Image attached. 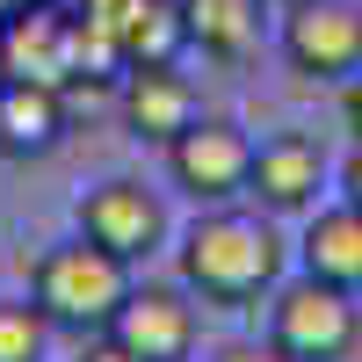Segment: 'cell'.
Listing matches in <instances>:
<instances>
[{
  "label": "cell",
  "instance_id": "6da1fadb",
  "mask_svg": "<svg viewBox=\"0 0 362 362\" xmlns=\"http://www.w3.org/2000/svg\"><path fill=\"white\" fill-rule=\"evenodd\" d=\"M283 247L261 218H239V210H218L203 218L189 239H181V283H189L203 305H247L276 283Z\"/></svg>",
  "mask_w": 362,
  "mask_h": 362
},
{
  "label": "cell",
  "instance_id": "7a4b0ae2",
  "mask_svg": "<svg viewBox=\"0 0 362 362\" xmlns=\"http://www.w3.org/2000/svg\"><path fill=\"white\" fill-rule=\"evenodd\" d=\"M131 297V261L95 247L80 232V247H51L37 261V305L51 326H80V334H109V319Z\"/></svg>",
  "mask_w": 362,
  "mask_h": 362
},
{
  "label": "cell",
  "instance_id": "3957f363",
  "mask_svg": "<svg viewBox=\"0 0 362 362\" xmlns=\"http://www.w3.org/2000/svg\"><path fill=\"white\" fill-rule=\"evenodd\" d=\"M355 341H362V312L348 305L341 283L305 276L276 297V348L290 362H348Z\"/></svg>",
  "mask_w": 362,
  "mask_h": 362
},
{
  "label": "cell",
  "instance_id": "277c9868",
  "mask_svg": "<svg viewBox=\"0 0 362 362\" xmlns=\"http://www.w3.org/2000/svg\"><path fill=\"white\" fill-rule=\"evenodd\" d=\"M167 167H174V181H181L196 203H225V196L247 189V174H254V145H247V131H239V124L196 116V124L167 145Z\"/></svg>",
  "mask_w": 362,
  "mask_h": 362
},
{
  "label": "cell",
  "instance_id": "5b68a950",
  "mask_svg": "<svg viewBox=\"0 0 362 362\" xmlns=\"http://www.w3.org/2000/svg\"><path fill=\"white\" fill-rule=\"evenodd\" d=\"M283 58L305 80H341L362 66V8L348 0H297V15L283 29Z\"/></svg>",
  "mask_w": 362,
  "mask_h": 362
},
{
  "label": "cell",
  "instance_id": "8992f818",
  "mask_svg": "<svg viewBox=\"0 0 362 362\" xmlns=\"http://www.w3.org/2000/svg\"><path fill=\"white\" fill-rule=\"evenodd\" d=\"M0 80L73 87V15H58L51 0L0 15Z\"/></svg>",
  "mask_w": 362,
  "mask_h": 362
},
{
  "label": "cell",
  "instance_id": "52a82bcc",
  "mask_svg": "<svg viewBox=\"0 0 362 362\" xmlns=\"http://www.w3.org/2000/svg\"><path fill=\"white\" fill-rule=\"evenodd\" d=\"M80 232L95 239V247L138 261V254H153V247H160L167 210H160V196L145 189V181H102V189H87V196H80Z\"/></svg>",
  "mask_w": 362,
  "mask_h": 362
},
{
  "label": "cell",
  "instance_id": "ba28073f",
  "mask_svg": "<svg viewBox=\"0 0 362 362\" xmlns=\"http://www.w3.org/2000/svg\"><path fill=\"white\" fill-rule=\"evenodd\" d=\"M109 334L124 341L138 362H189V348H196V312L181 305L174 290H131L124 312L109 319Z\"/></svg>",
  "mask_w": 362,
  "mask_h": 362
},
{
  "label": "cell",
  "instance_id": "9c48e42d",
  "mask_svg": "<svg viewBox=\"0 0 362 362\" xmlns=\"http://www.w3.org/2000/svg\"><path fill=\"white\" fill-rule=\"evenodd\" d=\"M124 124L138 138H153V145H174L196 124V87L174 66H131L124 73Z\"/></svg>",
  "mask_w": 362,
  "mask_h": 362
},
{
  "label": "cell",
  "instance_id": "30bf717a",
  "mask_svg": "<svg viewBox=\"0 0 362 362\" xmlns=\"http://www.w3.org/2000/svg\"><path fill=\"white\" fill-rule=\"evenodd\" d=\"M58 138H66V87L0 80V153L8 160H44Z\"/></svg>",
  "mask_w": 362,
  "mask_h": 362
},
{
  "label": "cell",
  "instance_id": "8fae6325",
  "mask_svg": "<svg viewBox=\"0 0 362 362\" xmlns=\"http://www.w3.org/2000/svg\"><path fill=\"white\" fill-rule=\"evenodd\" d=\"M319 181H326V160H319V145H312V138L283 131V138L254 145V174H247V196H261L268 210H305V203L319 196Z\"/></svg>",
  "mask_w": 362,
  "mask_h": 362
},
{
  "label": "cell",
  "instance_id": "7c38bea8",
  "mask_svg": "<svg viewBox=\"0 0 362 362\" xmlns=\"http://www.w3.org/2000/svg\"><path fill=\"white\" fill-rule=\"evenodd\" d=\"M109 37L124 51V73L131 66H174V51L189 44V22H181V0H116Z\"/></svg>",
  "mask_w": 362,
  "mask_h": 362
},
{
  "label": "cell",
  "instance_id": "4fadbf2b",
  "mask_svg": "<svg viewBox=\"0 0 362 362\" xmlns=\"http://www.w3.org/2000/svg\"><path fill=\"white\" fill-rule=\"evenodd\" d=\"M305 276L362 290V203H341V210H319L312 218V232H305Z\"/></svg>",
  "mask_w": 362,
  "mask_h": 362
},
{
  "label": "cell",
  "instance_id": "5bb4252c",
  "mask_svg": "<svg viewBox=\"0 0 362 362\" xmlns=\"http://www.w3.org/2000/svg\"><path fill=\"white\" fill-rule=\"evenodd\" d=\"M189 44H203L210 58H239L261 37V0H181Z\"/></svg>",
  "mask_w": 362,
  "mask_h": 362
},
{
  "label": "cell",
  "instance_id": "9a60e30c",
  "mask_svg": "<svg viewBox=\"0 0 362 362\" xmlns=\"http://www.w3.org/2000/svg\"><path fill=\"white\" fill-rule=\"evenodd\" d=\"M44 334H51L44 305L0 297V362H44Z\"/></svg>",
  "mask_w": 362,
  "mask_h": 362
},
{
  "label": "cell",
  "instance_id": "2e32d148",
  "mask_svg": "<svg viewBox=\"0 0 362 362\" xmlns=\"http://www.w3.org/2000/svg\"><path fill=\"white\" fill-rule=\"evenodd\" d=\"M80 362H138V355L116 341V334H102V341H87V348H80Z\"/></svg>",
  "mask_w": 362,
  "mask_h": 362
},
{
  "label": "cell",
  "instance_id": "e0dca14e",
  "mask_svg": "<svg viewBox=\"0 0 362 362\" xmlns=\"http://www.w3.org/2000/svg\"><path fill=\"white\" fill-rule=\"evenodd\" d=\"M218 362H290V355H283L276 341H268V348H225Z\"/></svg>",
  "mask_w": 362,
  "mask_h": 362
},
{
  "label": "cell",
  "instance_id": "ac0fdd59",
  "mask_svg": "<svg viewBox=\"0 0 362 362\" xmlns=\"http://www.w3.org/2000/svg\"><path fill=\"white\" fill-rule=\"evenodd\" d=\"M341 181H348V203H362V138H355V153H348V167H341Z\"/></svg>",
  "mask_w": 362,
  "mask_h": 362
},
{
  "label": "cell",
  "instance_id": "d6986e66",
  "mask_svg": "<svg viewBox=\"0 0 362 362\" xmlns=\"http://www.w3.org/2000/svg\"><path fill=\"white\" fill-rule=\"evenodd\" d=\"M341 109H348V124L362 131V66H355V80H348V95H341Z\"/></svg>",
  "mask_w": 362,
  "mask_h": 362
},
{
  "label": "cell",
  "instance_id": "ffe728a7",
  "mask_svg": "<svg viewBox=\"0 0 362 362\" xmlns=\"http://www.w3.org/2000/svg\"><path fill=\"white\" fill-rule=\"evenodd\" d=\"M15 8H44V0H0V15H15Z\"/></svg>",
  "mask_w": 362,
  "mask_h": 362
}]
</instances>
